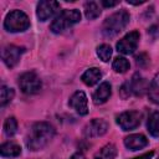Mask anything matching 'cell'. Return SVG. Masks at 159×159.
Returning a JSON list of instances; mask_svg holds the SVG:
<instances>
[{
	"label": "cell",
	"mask_w": 159,
	"mask_h": 159,
	"mask_svg": "<svg viewBox=\"0 0 159 159\" xmlns=\"http://www.w3.org/2000/svg\"><path fill=\"white\" fill-rule=\"evenodd\" d=\"M55 137V128L46 122L35 123L26 138V145L30 150H40L45 148Z\"/></svg>",
	"instance_id": "obj_1"
},
{
	"label": "cell",
	"mask_w": 159,
	"mask_h": 159,
	"mask_svg": "<svg viewBox=\"0 0 159 159\" xmlns=\"http://www.w3.org/2000/svg\"><path fill=\"white\" fill-rule=\"evenodd\" d=\"M129 24V14L125 10H119L109 15L102 26V32L106 37H113L119 34Z\"/></svg>",
	"instance_id": "obj_2"
},
{
	"label": "cell",
	"mask_w": 159,
	"mask_h": 159,
	"mask_svg": "<svg viewBox=\"0 0 159 159\" xmlns=\"http://www.w3.org/2000/svg\"><path fill=\"white\" fill-rule=\"evenodd\" d=\"M81 20V12L77 10V9H67V10H63L61 11L56 17L55 20L51 22V31L55 32V34H60V32H63L65 30H67L68 27L73 26L75 24L80 22Z\"/></svg>",
	"instance_id": "obj_3"
},
{
	"label": "cell",
	"mask_w": 159,
	"mask_h": 159,
	"mask_svg": "<svg viewBox=\"0 0 159 159\" xmlns=\"http://www.w3.org/2000/svg\"><path fill=\"white\" fill-rule=\"evenodd\" d=\"M29 26H30V20L27 15L21 10L10 11L4 20V27L9 32H22L27 30Z\"/></svg>",
	"instance_id": "obj_4"
},
{
	"label": "cell",
	"mask_w": 159,
	"mask_h": 159,
	"mask_svg": "<svg viewBox=\"0 0 159 159\" xmlns=\"http://www.w3.org/2000/svg\"><path fill=\"white\" fill-rule=\"evenodd\" d=\"M19 86H20V89L25 94H35L41 89L42 83H41L40 77L34 71H29L20 76Z\"/></svg>",
	"instance_id": "obj_5"
},
{
	"label": "cell",
	"mask_w": 159,
	"mask_h": 159,
	"mask_svg": "<svg viewBox=\"0 0 159 159\" xmlns=\"http://www.w3.org/2000/svg\"><path fill=\"white\" fill-rule=\"evenodd\" d=\"M142 114L138 111H128L123 112L117 117V124L123 130H132L140 124Z\"/></svg>",
	"instance_id": "obj_6"
},
{
	"label": "cell",
	"mask_w": 159,
	"mask_h": 159,
	"mask_svg": "<svg viewBox=\"0 0 159 159\" xmlns=\"http://www.w3.org/2000/svg\"><path fill=\"white\" fill-rule=\"evenodd\" d=\"M138 42H139V32L132 31L117 42V51L123 55H130L137 50Z\"/></svg>",
	"instance_id": "obj_7"
},
{
	"label": "cell",
	"mask_w": 159,
	"mask_h": 159,
	"mask_svg": "<svg viewBox=\"0 0 159 159\" xmlns=\"http://www.w3.org/2000/svg\"><path fill=\"white\" fill-rule=\"evenodd\" d=\"M108 129V123L102 118H94L83 128V134L87 138H96L103 135Z\"/></svg>",
	"instance_id": "obj_8"
},
{
	"label": "cell",
	"mask_w": 159,
	"mask_h": 159,
	"mask_svg": "<svg viewBox=\"0 0 159 159\" xmlns=\"http://www.w3.org/2000/svg\"><path fill=\"white\" fill-rule=\"evenodd\" d=\"M24 52H25L24 47L15 46V45H7L2 50V55H1L2 61L9 68H12L17 65V62L20 61V57Z\"/></svg>",
	"instance_id": "obj_9"
},
{
	"label": "cell",
	"mask_w": 159,
	"mask_h": 159,
	"mask_svg": "<svg viewBox=\"0 0 159 159\" xmlns=\"http://www.w3.org/2000/svg\"><path fill=\"white\" fill-rule=\"evenodd\" d=\"M58 9H60V4H58L57 1L43 0V1H40V2L37 4L36 15H37L39 20L46 21V20H47L48 17H51Z\"/></svg>",
	"instance_id": "obj_10"
},
{
	"label": "cell",
	"mask_w": 159,
	"mask_h": 159,
	"mask_svg": "<svg viewBox=\"0 0 159 159\" xmlns=\"http://www.w3.org/2000/svg\"><path fill=\"white\" fill-rule=\"evenodd\" d=\"M70 107H72L78 114L86 116L88 113V106H87V97L84 92L82 91L75 92L70 98Z\"/></svg>",
	"instance_id": "obj_11"
},
{
	"label": "cell",
	"mask_w": 159,
	"mask_h": 159,
	"mask_svg": "<svg viewBox=\"0 0 159 159\" xmlns=\"http://www.w3.org/2000/svg\"><path fill=\"white\" fill-rule=\"evenodd\" d=\"M129 84H130L132 93H134L135 96H139V97L145 94L149 89V82L147 81V78H144L139 73H135L132 77V81H130Z\"/></svg>",
	"instance_id": "obj_12"
},
{
	"label": "cell",
	"mask_w": 159,
	"mask_h": 159,
	"mask_svg": "<svg viewBox=\"0 0 159 159\" xmlns=\"http://www.w3.org/2000/svg\"><path fill=\"white\" fill-rule=\"evenodd\" d=\"M124 145L129 150H138L148 145V139L143 134H130L124 138Z\"/></svg>",
	"instance_id": "obj_13"
},
{
	"label": "cell",
	"mask_w": 159,
	"mask_h": 159,
	"mask_svg": "<svg viewBox=\"0 0 159 159\" xmlns=\"http://www.w3.org/2000/svg\"><path fill=\"white\" fill-rule=\"evenodd\" d=\"M112 94V89H111V84L108 82H102L99 84V87L94 91L93 93V102L94 104H103L104 102L108 101V98Z\"/></svg>",
	"instance_id": "obj_14"
},
{
	"label": "cell",
	"mask_w": 159,
	"mask_h": 159,
	"mask_svg": "<svg viewBox=\"0 0 159 159\" xmlns=\"http://www.w3.org/2000/svg\"><path fill=\"white\" fill-rule=\"evenodd\" d=\"M102 77V72L99 71V68L97 67H92V68H88L81 77L82 82L87 86H93L96 84Z\"/></svg>",
	"instance_id": "obj_15"
},
{
	"label": "cell",
	"mask_w": 159,
	"mask_h": 159,
	"mask_svg": "<svg viewBox=\"0 0 159 159\" xmlns=\"http://www.w3.org/2000/svg\"><path fill=\"white\" fill-rule=\"evenodd\" d=\"M20 153H21V147L12 142H6L0 148V154L5 158H15L20 155Z\"/></svg>",
	"instance_id": "obj_16"
},
{
	"label": "cell",
	"mask_w": 159,
	"mask_h": 159,
	"mask_svg": "<svg viewBox=\"0 0 159 159\" xmlns=\"http://www.w3.org/2000/svg\"><path fill=\"white\" fill-rule=\"evenodd\" d=\"M116 157H117V148L114 144L111 143L101 148L94 154V159H116Z\"/></svg>",
	"instance_id": "obj_17"
},
{
	"label": "cell",
	"mask_w": 159,
	"mask_h": 159,
	"mask_svg": "<svg viewBox=\"0 0 159 159\" xmlns=\"http://www.w3.org/2000/svg\"><path fill=\"white\" fill-rule=\"evenodd\" d=\"M148 96L149 99L154 103L159 106V73H157L153 78V81L149 84V89H148Z\"/></svg>",
	"instance_id": "obj_18"
},
{
	"label": "cell",
	"mask_w": 159,
	"mask_h": 159,
	"mask_svg": "<svg viewBox=\"0 0 159 159\" xmlns=\"http://www.w3.org/2000/svg\"><path fill=\"white\" fill-rule=\"evenodd\" d=\"M147 128L153 137H159V112L158 111L153 112L149 116L147 122Z\"/></svg>",
	"instance_id": "obj_19"
},
{
	"label": "cell",
	"mask_w": 159,
	"mask_h": 159,
	"mask_svg": "<svg viewBox=\"0 0 159 159\" xmlns=\"http://www.w3.org/2000/svg\"><path fill=\"white\" fill-rule=\"evenodd\" d=\"M84 15L88 20H94L101 15L99 5L96 1H87L84 4Z\"/></svg>",
	"instance_id": "obj_20"
},
{
	"label": "cell",
	"mask_w": 159,
	"mask_h": 159,
	"mask_svg": "<svg viewBox=\"0 0 159 159\" xmlns=\"http://www.w3.org/2000/svg\"><path fill=\"white\" fill-rule=\"evenodd\" d=\"M112 67L116 72L118 73H124L129 70V61L124 57H116L113 63H112Z\"/></svg>",
	"instance_id": "obj_21"
},
{
	"label": "cell",
	"mask_w": 159,
	"mask_h": 159,
	"mask_svg": "<svg viewBox=\"0 0 159 159\" xmlns=\"http://www.w3.org/2000/svg\"><path fill=\"white\" fill-rule=\"evenodd\" d=\"M17 130V122L14 117H9L4 122V132L7 137H12Z\"/></svg>",
	"instance_id": "obj_22"
},
{
	"label": "cell",
	"mask_w": 159,
	"mask_h": 159,
	"mask_svg": "<svg viewBox=\"0 0 159 159\" xmlns=\"http://www.w3.org/2000/svg\"><path fill=\"white\" fill-rule=\"evenodd\" d=\"M15 96V92L12 88H9L6 86H2L1 87V93H0V104L4 107L6 106L9 102H11V99L14 98Z\"/></svg>",
	"instance_id": "obj_23"
},
{
	"label": "cell",
	"mask_w": 159,
	"mask_h": 159,
	"mask_svg": "<svg viewBox=\"0 0 159 159\" xmlns=\"http://www.w3.org/2000/svg\"><path fill=\"white\" fill-rule=\"evenodd\" d=\"M97 55H98V57L103 62H108L109 58H111V56H112V47L109 45L103 43V45H101V46L97 47Z\"/></svg>",
	"instance_id": "obj_24"
},
{
	"label": "cell",
	"mask_w": 159,
	"mask_h": 159,
	"mask_svg": "<svg viewBox=\"0 0 159 159\" xmlns=\"http://www.w3.org/2000/svg\"><path fill=\"white\" fill-rule=\"evenodd\" d=\"M120 96H122V98H127V97H129V94L132 93V89H130V84L129 83H124L122 87H120Z\"/></svg>",
	"instance_id": "obj_25"
},
{
	"label": "cell",
	"mask_w": 159,
	"mask_h": 159,
	"mask_svg": "<svg viewBox=\"0 0 159 159\" xmlns=\"http://www.w3.org/2000/svg\"><path fill=\"white\" fill-rule=\"evenodd\" d=\"M148 34H150L153 37H159V24L153 25V26L148 30Z\"/></svg>",
	"instance_id": "obj_26"
},
{
	"label": "cell",
	"mask_w": 159,
	"mask_h": 159,
	"mask_svg": "<svg viewBox=\"0 0 159 159\" xmlns=\"http://www.w3.org/2000/svg\"><path fill=\"white\" fill-rule=\"evenodd\" d=\"M153 155H154V152H148V153H144V154H142L139 157H135L133 159H152Z\"/></svg>",
	"instance_id": "obj_27"
},
{
	"label": "cell",
	"mask_w": 159,
	"mask_h": 159,
	"mask_svg": "<svg viewBox=\"0 0 159 159\" xmlns=\"http://www.w3.org/2000/svg\"><path fill=\"white\" fill-rule=\"evenodd\" d=\"M145 57H147V56H145L144 53H142V55L137 56V57H135L137 63H138V65H140V66H144V62H148V60H143V58H145Z\"/></svg>",
	"instance_id": "obj_28"
},
{
	"label": "cell",
	"mask_w": 159,
	"mask_h": 159,
	"mask_svg": "<svg viewBox=\"0 0 159 159\" xmlns=\"http://www.w3.org/2000/svg\"><path fill=\"white\" fill-rule=\"evenodd\" d=\"M102 5L104 7H113V6L118 5V1H107V0H103L102 1Z\"/></svg>",
	"instance_id": "obj_29"
},
{
	"label": "cell",
	"mask_w": 159,
	"mask_h": 159,
	"mask_svg": "<svg viewBox=\"0 0 159 159\" xmlns=\"http://www.w3.org/2000/svg\"><path fill=\"white\" fill-rule=\"evenodd\" d=\"M70 159H86V158H84V155L82 153H75Z\"/></svg>",
	"instance_id": "obj_30"
},
{
	"label": "cell",
	"mask_w": 159,
	"mask_h": 159,
	"mask_svg": "<svg viewBox=\"0 0 159 159\" xmlns=\"http://www.w3.org/2000/svg\"><path fill=\"white\" fill-rule=\"evenodd\" d=\"M128 2H129V4H133V5H140V4H143L144 1H130V0H128Z\"/></svg>",
	"instance_id": "obj_31"
},
{
	"label": "cell",
	"mask_w": 159,
	"mask_h": 159,
	"mask_svg": "<svg viewBox=\"0 0 159 159\" xmlns=\"http://www.w3.org/2000/svg\"><path fill=\"white\" fill-rule=\"evenodd\" d=\"M158 159H159V158H158Z\"/></svg>",
	"instance_id": "obj_32"
}]
</instances>
